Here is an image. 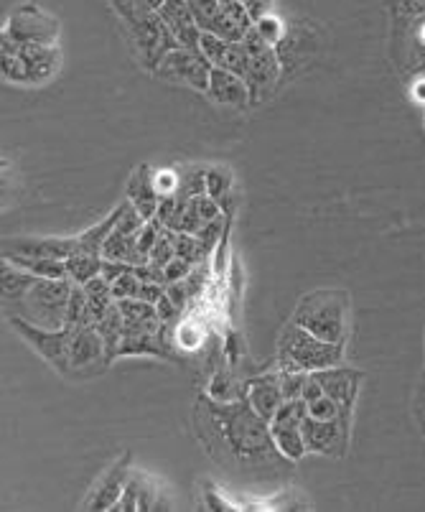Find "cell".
I'll return each mask as SVG.
<instances>
[{"label":"cell","instance_id":"obj_35","mask_svg":"<svg viewBox=\"0 0 425 512\" xmlns=\"http://www.w3.org/2000/svg\"><path fill=\"white\" fill-rule=\"evenodd\" d=\"M311 372H283L280 370V385H283V395L286 400H296L303 395V388H306V380Z\"/></svg>","mask_w":425,"mask_h":512},{"label":"cell","instance_id":"obj_37","mask_svg":"<svg viewBox=\"0 0 425 512\" xmlns=\"http://www.w3.org/2000/svg\"><path fill=\"white\" fill-rule=\"evenodd\" d=\"M308 416L321 418V421H334V418L342 416V408L336 400H331L329 395H321L319 400H314L311 406H308Z\"/></svg>","mask_w":425,"mask_h":512},{"label":"cell","instance_id":"obj_5","mask_svg":"<svg viewBox=\"0 0 425 512\" xmlns=\"http://www.w3.org/2000/svg\"><path fill=\"white\" fill-rule=\"evenodd\" d=\"M0 57H3V79L13 85H46L62 67L59 46L18 44L8 34L0 36Z\"/></svg>","mask_w":425,"mask_h":512},{"label":"cell","instance_id":"obj_18","mask_svg":"<svg viewBox=\"0 0 425 512\" xmlns=\"http://www.w3.org/2000/svg\"><path fill=\"white\" fill-rule=\"evenodd\" d=\"M158 13H161L166 29L176 36V41H179L181 46L199 49L202 29L196 26V18L189 6V0H163V6Z\"/></svg>","mask_w":425,"mask_h":512},{"label":"cell","instance_id":"obj_4","mask_svg":"<svg viewBox=\"0 0 425 512\" xmlns=\"http://www.w3.org/2000/svg\"><path fill=\"white\" fill-rule=\"evenodd\" d=\"M278 370L283 372H316L326 367L342 365L344 344L324 342L314 337L296 321L286 324L278 337Z\"/></svg>","mask_w":425,"mask_h":512},{"label":"cell","instance_id":"obj_29","mask_svg":"<svg viewBox=\"0 0 425 512\" xmlns=\"http://www.w3.org/2000/svg\"><path fill=\"white\" fill-rule=\"evenodd\" d=\"M82 324H97V321H95V316H92L90 304H87V293H84V286H77V283H74L72 293H69L67 324H64V327H82Z\"/></svg>","mask_w":425,"mask_h":512},{"label":"cell","instance_id":"obj_3","mask_svg":"<svg viewBox=\"0 0 425 512\" xmlns=\"http://www.w3.org/2000/svg\"><path fill=\"white\" fill-rule=\"evenodd\" d=\"M352 299L342 288H316L298 301L293 319L298 327L324 342H347V319Z\"/></svg>","mask_w":425,"mask_h":512},{"label":"cell","instance_id":"obj_21","mask_svg":"<svg viewBox=\"0 0 425 512\" xmlns=\"http://www.w3.org/2000/svg\"><path fill=\"white\" fill-rule=\"evenodd\" d=\"M118 306L125 321V334L158 332V329L163 327L156 304H148V301H140V299H128V301H118Z\"/></svg>","mask_w":425,"mask_h":512},{"label":"cell","instance_id":"obj_30","mask_svg":"<svg viewBox=\"0 0 425 512\" xmlns=\"http://www.w3.org/2000/svg\"><path fill=\"white\" fill-rule=\"evenodd\" d=\"M212 250L199 240V235H189V232H176V258L189 260L191 265L207 263Z\"/></svg>","mask_w":425,"mask_h":512},{"label":"cell","instance_id":"obj_24","mask_svg":"<svg viewBox=\"0 0 425 512\" xmlns=\"http://www.w3.org/2000/svg\"><path fill=\"white\" fill-rule=\"evenodd\" d=\"M3 260L18 265L23 271L34 273L39 278H67V260H51V258H36V255H18V253H3Z\"/></svg>","mask_w":425,"mask_h":512},{"label":"cell","instance_id":"obj_17","mask_svg":"<svg viewBox=\"0 0 425 512\" xmlns=\"http://www.w3.org/2000/svg\"><path fill=\"white\" fill-rule=\"evenodd\" d=\"M245 400L260 418H265L268 423L273 421L280 403L286 400L283 385H280V370L263 372V375H255L250 380H245Z\"/></svg>","mask_w":425,"mask_h":512},{"label":"cell","instance_id":"obj_25","mask_svg":"<svg viewBox=\"0 0 425 512\" xmlns=\"http://www.w3.org/2000/svg\"><path fill=\"white\" fill-rule=\"evenodd\" d=\"M97 329H100L102 342H105V349H107V360H110L112 365V362L118 360L120 342H123L125 337V321H123V314H120L118 301H115V304L110 306V311L97 321Z\"/></svg>","mask_w":425,"mask_h":512},{"label":"cell","instance_id":"obj_44","mask_svg":"<svg viewBox=\"0 0 425 512\" xmlns=\"http://www.w3.org/2000/svg\"><path fill=\"white\" fill-rule=\"evenodd\" d=\"M242 8L252 16V21H258V18L268 16L270 8H273V0H237Z\"/></svg>","mask_w":425,"mask_h":512},{"label":"cell","instance_id":"obj_39","mask_svg":"<svg viewBox=\"0 0 425 512\" xmlns=\"http://www.w3.org/2000/svg\"><path fill=\"white\" fill-rule=\"evenodd\" d=\"M156 189L158 194L168 197V194H174L179 189V174L176 171H156Z\"/></svg>","mask_w":425,"mask_h":512},{"label":"cell","instance_id":"obj_14","mask_svg":"<svg viewBox=\"0 0 425 512\" xmlns=\"http://www.w3.org/2000/svg\"><path fill=\"white\" fill-rule=\"evenodd\" d=\"M171 500H168L166 490L161 487L156 477L146 472H130L128 484H125L123 497L118 505L112 507V512H133V510H168Z\"/></svg>","mask_w":425,"mask_h":512},{"label":"cell","instance_id":"obj_11","mask_svg":"<svg viewBox=\"0 0 425 512\" xmlns=\"http://www.w3.org/2000/svg\"><path fill=\"white\" fill-rule=\"evenodd\" d=\"M306 449L321 456H347L352 439V418L339 416L334 421L306 416L301 423Z\"/></svg>","mask_w":425,"mask_h":512},{"label":"cell","instance_id":"obj_19","mask_svg":"<svg viewBox=\"0 0 425 512\" xmlns=\"http://www.w3.org/2000/svg\"><path fill=\"white\" fill-rule=\"evenodd\" d=\"M212 102L224 107H247L252 105V92L247 87V82L237 74H232L230 69L214 67L212 77H209V90L204 92Z\"/></svg>","mask_w":425,"mask_h":512},{"label":"cell","instance_id":"obj_9","mask_svg":"<svg viewBox=\"0 0 425 512\" xmlns=\"http://www.w3.org/2000/svg\"><path fill=\"white\" fill-rule=\"evenodd\" d=\"M242 41H245L247 49H250V69H247L245 74V82L252 92V102H258L278 85L280 57L278 51H275V46L268 44L255 26L247 31Z\"/></svg>","mask_w":425,"mask_h":512},{"label":"cell","instance_id":"obj_32","mask_svg":"<svg viewBox=\"0 0 425 512\" xmlns=\"http://www.w3.org/2000/svg\"><path fill=\"white\" fill-rule=\"evenodd\" d=\"M176 258V232L174 230H166L161 235V240L153 245L151 255H148V263L158 265V268H166L171 260Z\"/></svg>","mask_w":425,"mask_h":512},{"label":"cell","instance_id":"obj_7","mask_svg":"<svg viewBox=\"0 0 425 512\" xmlns=\"http://www.w3.org/2000/svg\"><path fill=\"white\" fill-rule=\"evenodd\" d=\"M212 69L214 64L204 57L202 49L179 46V49L168 51L153 74L163 79V82H168V85H184L196 92H207Z\"/></svg>","mask_w":425,"mask_h":512},{"label":"cell","instance_id":"obj_26","mask_svg":"<svg viewBox=\"0 0 425 512\" xmlns=\"http://www.w3.org/2000/svg\"><path fill=\"white\" fill-rule=\"evenodd\" d=\"M102 265H105V258L102 255H87L77 253L67 260V278L77 286H84L90 283L92 278L102 276Z\"/></svg>","mask_w":425,"mask_h":512},{"label":"cell","instance_id":"obj_34","mask_svg":"<svg viewBox=\"0 0 425 512\" xmlns=\"http://www.w3.org/2000/svg\"><path fill=\"white\" fill-rule=\"evenodd\" d=\"M112 296L115 301H128V299H138V291H140V278L135 276V271L125 273L120 276L118 281H112Z\"/></svg>","mask_w":425,"mask_h":512},{"label":"cell","instance_id":"obj_23","mask_svg":"<svg viewBox=\"0 0 425 512\" xmlns=\"http://www.w3.org/2000/svg\"><path fill=\"white\" fill-rule=\"evenodd\" d=\"M207 281H209L207 263L194 265V271H191L189 276L181 278V281L176 283H168L166 288L168 299L174 301L181 311H186V306H189L196 296H202V291L207 288Z\"/></svg>","mask_w":425,"mask_h":512},{"label":"cell","instance_id":"obj_36","mask_svg":"<svg viewBox=\"0 0 425 512\" xmlns=\"http://www.w3.org/2000/svg\"><path fill=\"white\" fill-rule=\"evenodd\" d=\"M255 29L260 31V36H263L265 41H268V44H280V41H283V36H286V29H283V23L278 21V18L275 16H263V18H258V21H255Z\"/></svg>","mask_w":425,"mask_h":512},{"label":"cell","instance_id":"obj_12","mask_svg":"<svg viewBox=\"0 0 425 512\" xmlns=\"http://www.w3.org/2000/svg\"><path fill=\"white\" fill-rule=\"evenodd\" d=\"M130 464H133V454H130V451H125L123 456H118V459L105 469V474L92 484V490L87 492V497L82 500L79 510L102 512V510H112V507L118 505V500L125 492V484H128L130 479V472H133Z\"/></svg>","mask_w":425,"mask_h":512},{"label":"cell","instance_id":"obj_20","mask_svg":"<svg viewBox=\"0 0 425 512\" xmlns=\"http://www.w3.org/2000/svg\"><path fill=\"white\" fill-rule=\"evenodd\" d=\"M128 202L138 209L146 220H153L161 207V194L156 189V171L148 164H140L128 179Z\"/></svg>","mask_w":425,"mask_h":512},{"label":"cell","instance_id":"obj_31","mask_svg":"<svg viewBox=\"0 0 425 512\" xmlns=\"http://www.w3.org/2000/svg\"><path fill=\"white\" fill-rule=\"evenodd\" d=\"M232 189V171L224 166H212L207 169V194L217 202H222Z\"/></svg>","mask_w":425,"mask_h":512},{"label":"cell","instance_id":"obj_16","mask_svg":"<svg viewBox=\"0 0 425 512\" xmlns=\"http://www.w3.org/2000/svg\"><path fill=\"white\" fill-rule=\"evenodd\" d=\"M3 253L36 255V258L69 260L79 253L77 237H6Z\"/></svg>","mask_w":425,"mask_h":512},{"label":"cell","instance_id":"obj_22","mask_svg":"<svg viewBox=\"0 0 425 512\" xmlns=\"http://www.w3.org/2000/svg\"><path fill=\"white\" fill-rule=\"evenodd\" d=\"M270 436H273V441H275V446H278L280 454L286 456L291 464L301 462L303 456L308 454L301 423L273 418V421H270Z\"/></svg>","mask_w":425,"mask_h":512},{"label":"cell","instance_id":"obj_13","mask_svg":"<svg viewBox=\"0 0 425 512\" xmlns=\"http://www.w3.org/2000/svg\"><path fill=\"white\" fill-rule=\"evenodd\" d=\"M191 11H194L196 26L202 29V34L219 36L224 41H242L252 26H245L237 21L227 8L222 6V0H189Z\"/></svg>","mask_w":425,"mask_h":512},{"label":"cell","instance_id":"obj_2","mask_svg":"<svg viewBox=\"0 0 425 512\" xmlns=\"http://www.w3.org/2000/svg\"><path fill=\"white\" fill-rule=\"evenodd\" d=\"M3 311L8 319H26L46 329L67 324V304L74 283L69 278H39L3 260Z\"/></svg>","mask_w":425,"mask_h":512},{"label":"cell","instance_id":"obj_15","mask_svg":"<svg viewBox=\"0 0 425 512\" xmlns=\"http://www.w3.org/2000/svg\"><path fill=\"white\" fill-rule=\"evenodd\" d=\"M314 375L321 383V388H324V393L329 395L331 400L339 403L342 416L352 418L354 403H357L359 388H362L364 372L354 370V367H347V365H334V367H326V370H316Z\"/></svg>","mask_w":425,"mask_h":512},{"label":"cell","instance_id":"obj_8","mask_svg":"<svg viewBox=\"0 0 425 512\" xmlns=\"http://www.w3.org/2000/svg\"><path fill=\"white\" fill-rule=\"evenodd\" d=\"M3 34H8L18 44L56 46V41H59V21L51 13H46L36 0H28V3L13 8Z\"/></svg>","mask_w":425,"mask_h":512},{"label":"cell","instance_id":"obj_28","mask_svg":"<svg viewBox=\"0 0 425 512\" xmlns=\"http://www.w3.org/2000/svg\"><path fill=\"white\" fill-rule=\"evenodd\" d=\"M84 293H87V304H90V311L92 316H95V321H100L102 316L110 311V306L115 304L112 286L102 276L92 278L90 283H84Z\"/></svg>","mask_w":425,"mask_h":512},{"label":"cell","instance_id":"obj_41","mask_svg":"<svg viewBox=\"0 0 425 512\" xmlns=\"http://www.w3.org/2000/svg\"><path fill=\"white\" fill-rule=\"evenodd\" d=\"M130 271H135V265L105 258V265H102V278H105L107 283H112V281H118L120 276H125V273H130Z\"/></svg>","mask_w":425,"mask_h":512},{"label":"cell","instance_id":"obj_38","mask_svg":"<svg viewBox=\"0 0 425 512\" xmlns=\"http://www.w3.org/2000/svg\"><path fill=\"white\" fill-rule=\"evenodd\" d=\"M135 276H138L140 281L161 283V286H168V281H166V268H158V265H153V263H140V265H135Z\"/></svg>","mask_w":425,"mask_h":512},{"label":"cell","instance_id":"obj_43","mask_svg":"<svg viewBox=\"0 0 425 512\" xmlns=\"http://www.w3.org/2000/svg\"><path fill=\"white\" fill-rule=\"evenodd\" d=\"M156 309H158V316H161V321H163V324H174V321L179 319L181 314H184V311H181L179 306L174 304V301L168 299V293H166V296H163L161 301H158V304H156Z\"/></svg>","mask_w":425,"mask_h":512},{"label":"cell","instance_id":"obj_27","mask_svg":"<svg viewBox=\"0 0 425 512\" xmlns=\"http://www.w3.org/2000/svg\"><path fill=\"white\" fill-rule=\"evenodd\" d=\"M209 398L219 400V403H235V400H245V380H237L235 372H217L212 377L207 390Z\"/></svg>","mask_w":425,"mask_h":512},{"label":"cell","instance_id":"obj_42","mask_svg":"<svg viewBox=\"0 0 425 512\" xmlns=\"http://www.w3.org/2000/svg\"><path fill=\"white\" fill-rule=\"evenodd\" d=\"M166 288L161 283H148V281H140V291H138V299L140 301H148V304H158V301L166 296Z\"/></svg>","mask_w":425,"mask_h":512},{"label":"cell","instance_id":"obj_45","mask_svg":"<svg viewBox=\"0 0 425 512\" xmlns=\"http://www.w3.org/2000/svg\"><path fill=\"white\" fill-rule=\"evenodd\" d=\"M415 8H425V0H413Z\"/></svg>","mask_w":425,"mask_h":512},{"label":"cell","instance_id":"obj_33","mask_svg":"<svg viewBox=\"0 0 425 512\" xmlns=\"http://www.w3.org/2000/svg\"><path fill=\"white\" fill-rule=\"evenodd\" d=\"M163 232H166V227H163V222L158 220V217H153V220H148L146 225H143V230H140V235H138V248H140V253H143V258L148 260L153 245L161 240Z\"/></svg>","mask_w":425,"mask_h":512},{"label":"cell","instance_id":"obj_1","mask_svg":"<svg viewBox=\"0 0 425 512\" xmlns=\"http://www.w3.org/2000/svg\"><path fill=\"white\" fill-rule=\"evenodd\" d=\"M194 428L207 454L232 472L250 474L288 462L270 436V423L252 411L247 400L219 403L209 395H199Z\"/></svg>","mask_w":425,"mask_h":512},{"label":"cell","instance_id":"obj_10","mask_svg":"<svg viewBox=\"0 0 425 512\" xmlns=\"http://www.w3.org/2000/svg\"><path fill=\"white\" fill-rule=\"evenodd\" d=\"M69 377H95L110 367L107 349L97 324H82L72 327V344H69Z\"/></svg>","mask_w":425,"mask_h":512},{"label":"cell","instance_id":"obj_6","mask_svg":"<svg viewBox=\"0 0 425 512\" xmlns=\"http://www.w3.org/2000/svg\"><path fill=\"white\" fill-rule=\"evenodd\" d=\"M13 332L34 349L36 355L44 357L51 367L62 377H69V344H72V327L46 329L39 324H31L26 319H8Z\"/></svg>","mask_w":425,"mask_h":512},{"label":"cell","instance_id":"obj_40","mask_svg":"<svg viewBox=\"0 0 425 512\" xmlns=\"http://www.w3.org/2000/svg\"><path fill=\"white\" fill-rule=\"evenodd\" d=\"M191 271H194V265H191L189 260L174 258V260H171V263L166 265V281L168 283H176V281H181V278L189 276Z\"/></svg>","mask_w":425,"mask_h":512}]
</instances>
